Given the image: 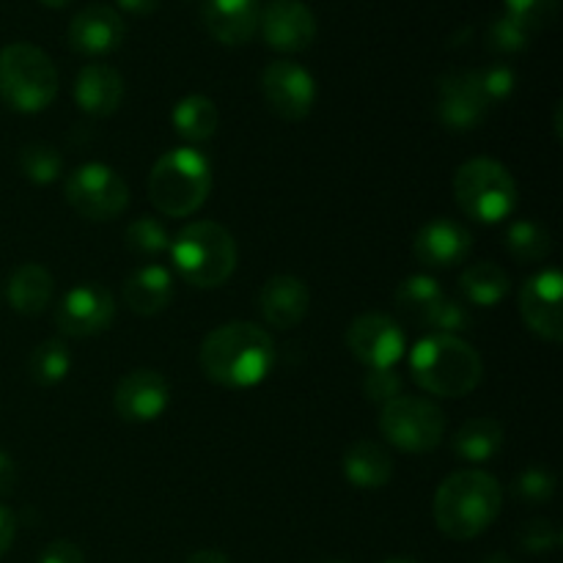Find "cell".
Listing matches in <instances>:
<instances>
[{"label":"cell","instance_id":"6da1fadb","mask_svg":"<svg viewBox=\"0 0 563 563\" xmlns=\"http://www.w3.org/2000/svg\"><path fill=\"white\" fill-rule=\"evenodd\" d=\"M198 361L203 374L223 388H256L275 366V341L253 322L220 324L203 339Z\"/></svg>","mask_w":563,"mask_h":563},{"label":"cell","instance_id":"7a4b0ae2","mask_svg":"<svg viewBox=\"0 0 563 563\" xmlns=\"http://www.w3.org/2000/svg\"><path fill=\"white\" fill-rule=\"evenodd\" d=\"M504 493L487 471L451 473L434 495V522L454 542L482 537L500 515Z\"/></svg>","mask_w":563,"mask_h":563},{"label":"cell","instance_id":"3957f363","mask_svg":"<svg viewBox=\"0 0 563 563\" xmlns=\"http://www.w3.org/2000/svg\"><path fill=\"white\" fill-rule=\"evenodd\" d=\"M410 377L427 394L460 399L478 388L484 377L482 355L460 335H429L410 352Z\"/></svg>","mask_w":563,"mask_h":563},{"label":"cell","instance_id":"277c9868","mask_svg":"<svg viewBox=\"0 0 563 563\" xmlns=\"http://www.w3.org/2000/svg\"><path fill=\"white\" fill-rule=\"evenodd\" d=\"M209 192H212V163L198 148H170L148 174V198L165 218H190L207 203Z\"/></svg>","mask_w":563,"mask_h":563},{"label":"cell","instance_id":"5b68a950","mask_svg":"<svg viewBox=\"0 0 563 563\" xmlns=\"http://www.w3.org/2000/svg\"><path fill=\"white\" fill-rule=\"evenodd\" d=\"M170 258L181 278L196 289H218L236 269V242L214 220L185 225L170 242Z\"/></svg>","mask_w":563,"mask_h":563},{"label":"cell","instance_id":"8992f818","mask_svg":"<svg viewBox=\"0 0 563 563\" xmlns=\"http://www.w3.org/2000/svg\"><path fill=\"white\" fill-rule=\"evenodd\" d=\"M0 97L16 113H42L58 97V69L42 47L27 42L0 49Z\"/></svg>","mask_w":563,"mask_h":563},{"label":"cell","instance_id":"52a82bcc","mask_svg":"<svg viewBox=\"0 0 563 563\" xmlns=\"http://www.w3.org/2000/svg\"><path fill=\"white\" fill-rule=\"evenodd\" d=\"M454 198L467 218L500 223L517 209V181L504 163L489 157L467 159L454 174Z\"/></svg>","mask_w":563,"mask_h":563},{"label":"cell","instance_id":"ba28073f","mask_svg":"<svg viewBox=\"0 0 563 563\" xmlns=\"http://www.w3.org/2000/svg\"><path fill=\"white\" fill-rule=\"evenodd\" d=\"M379 432L394 449L407 454H427L445 438V412L421 396H399L383 405Z\"/></svg>","mask_w":563,"mask_h":563},{"label":"cell","instance_id":"9c48e42d","mask_svg":"<svg viewBox=\"0 0 563 563\" xmlns=\"http://www.w3.org/2000/svg\"><path fill=\"white\" fill-rule=\"evenodd\" d=\"M66 201L86 220H113L130 203V187L110 165L86 163L66 179Z\"/></svg>","mask_w":563,"mask_h":563},{"label":"cell","instance_id":"30bf717a","mask_svg":"<svg viewBox=\"0 0 563 563\" xmlns=\"http://www.w3.org/2000/svg\"><path fill=\"white\" fill-rule=\"evenodd\" d=\"M262 93L267 108L284 121H302L317 104V82L306 66L295 60H273L262 71Z\"/></svg>","mask_w":563,"mask_h":563},{"label":"cell","instance_id":"8fae6325","mask_svg":"<svg viewBox=\"0 0 563 563\" xmlns=\"http://www.w3.org/2000/svg\"><path fill=\"white\" fill-rule=\"evenodd\" d=\"M493 104L482 93L473 69H456L440 77L438 82V102H434V113H438L440 124L451 132H471L484 124Z\"/></svg>","mask_w":563,"mask_h":563},{"label":"cell","instance_id":"7c38bea8","mask_svg":"<svg viewBox=\"0 0 563 563\" xmlns=\"http://www.w3.org/2000/svg\"><path fill=\"white\" fill-rule=\"evenodd\" d=\"M346 346L366 368H394L405 357V330L385 313H361L346 328Z\"/></svg>","mask_w":563,"mask_h":563},{"label":"cell","instance_id":"4fadbf2b","mask_svg":"<svg viewBox=\"0 0 563 563\" xmlns=\"http://www.w3.org/2000/svg\"><path fill=\"white\" fill-rule=\"evenodd\" d=\"M563 275L559 269H542L520 289V317L539 339L559 344L563 339Z\"/></svg>","mask_w":563,"mask_h":563},{"label":"cell","instance_id":"5bb4252c","mask_svg":"<svg viewBox=\"0 0 563 563\" xmlns=\"http://www.w3.org/2000/svg\"><path fill=\"white\" fill-rule=\"evenodd\" d=\"M115 319V300L104 286L82 284L66 291L55 308V324L69 339H91L104 333Z\"/></svg>","mask_w":563,"mask_h":563},{"label":"cell","instance_id":"9a60e30c","mask_svg":"<svg viewBox=\"0 0 563 563\" xmlns=\"http://www.w3.org/2000/svg\"><path fill=\"white\" fill-rule=\"evenodd\" d=\"M267 47L278 53H302L317 38V16L302 0H269L258 16Z\"/></svg>","mask_w":563,"mask_h":563},{"label":"cell","instance_id":"2e32d148","mask_svg":"<svg viewBox=\"0 0 563 563\" xmlns=\"http://www.w3.org/2000/svg\"><path fill=\"white\" fill-rule=\"evenodd\" d=\"M170 405V383L154 368H135L119 379L113 394V407L124 421L148 423L157 421Z\"/></svg>","mask_w":563,"mask_h":563},{"label":"cell","instance_id":"e0dca14e","mask_svg":"<svg viewBox=\"0 0 563 563\" xmlns=\"http://www.w3.org/2000/svg\"><path fill=\"white\" fill-rule=\"evenodd\" d=\"M124 16L102 3L86 5L69 22V47L86 58H102L124 44Z\"/></svg>","mask_w":563,"mask_h":563},{"label":"cell","instance_id":"ac0fdd59","mask_svg":"<svg viewBox=\"0 0 563 563\" xmlns=\"http://www.w3.org/2000/svg\"><path fill=\"white\" fill-rule=\"evenodd\" d=\"M473 234L451 218H434L412 240V256L429 269H449L471 256Z\"/></svg>","mask_w":563,"mask_h":563},{"label":"cell","instance_id":"d6986e66","mask_svg":"<svg viewBox=\"0 0 563 563\" xmlns=\"http://www.w3.org/2000/svg\"><path fill=\"white\" fill-rule=\"evenodd\" d=\"M308 308H311V291L306 280L295 275H273L258 291V311L269 328H297L306 319Z\"/></svg>","mask_w":563,"mask_h":563},{"label":"cell","instance_id":"ffe728a7","mask_svg":"<svg viewBox=\"0 0 563 563\" xmlns=\"http://www.w3.org/2000/svg\"><path fill=\"white\" fill-rule=\"evenodd\" d=\"M201 14L209 36L225 47H242L256 36L262 0H207Z\"/></svg>","mask_w":563,"mask_h":563},{"label":"cell","instance_id":"44dd1931","mask_svg":"<svg viewBox=\"0 0 563 563\" xmlns=\"http://www.w3.org/2000/svg\"><path fill=\"white\" fill-rule=\"evenodd\" d=\"M124 99V77L108 64H86L75 77V102L93 119H108Z\"/></svg>","mask_w":563,"mask_h":563},{"label":"cell","instance_id":"7402d4cb","mask_svg":"<svg viewBox=\"0 0 563 563\" xmlns=\"http://www.w3.org/2000/svg\"><path fill=\"white\" fill-rule=\"evenodd\" d=\"M174 300V275L159 264H146L124 280V306L137 317H157Z\"/></svg>","mask_w":563,"mask_h":563},{"label":"cell","instance_id":"603a6c76","mask_svg":"<svg viewBox=\"0 0 563 563\" xmlns=\"http://www.w3.org/2000/svg\"><path fill=\"white\" fill-rule=\"evenodd\" d=\"M53 291L55 284L49 269L36 262H27L11 273L9 286H5V300L22 317H38V313L47 311Z\"/></svg>","mask_w":563,"mask_h":563},{"label":"cell","instance_id":"cb8c5ba5","mask_svg":"<svg viewBox=\"0 0 563 563\" xmlns=\"http://www.w3.org/2000/svg\"><path fill=\"white\" fill-rule=\"evenodd\" d=\"M341 467H344V476L352 487L379 489L394 476V456L374 440H357L346 449Z\"/></svg>","mask_w":563,"mask_h":563},{"label":"cell","instance_id":"d4e9b609","mask_svg":"<svg viewBox=\"0 0 563 563\" xmlns=\"http://www.w3.org/2000/svg\"><path fill=\"white\" fill-rule=\"evenodd\" d=\"M500 449H504V427H500V421H495L489 416L465 421L456 429L454 440H451V451L462 462H471V465H484Z\"/></svg>","mask_w":563,"mask_h":563},{"label":"cell","instance_id":"484cf974","mask_svg":"<svg viewBox=\"0 0 563 563\" xmlns=\"http://www.w3.org/2000/svg\"><path fill=\"white\" fill-rule=\"evenodd\" d=\"M460 289L465 300L476 308H495L511 291V280L504 267L493 262H476L460 275Z\"/></svg>","mask_w":563,"mask_h":563},{"label":"cell","instance_id":"4316f807","mask_svg":"<svg viewBox=\"0 0 563 563\" xmlns=\"http://www.w3.org/2000/svg\"><path fill=\"white\" fill-rule=\"evenodd\" d=\"M218 108L212 99L203 93H190V97L179 99L170 113V124H174L176 135L185 137L187 143H203L218 132Z\"/></svg>","mask_w":563,"mask_h":563},{"label":"cell","instance_id":"83f0119b","mask_svg":"<svg viewBox=\"0 0 563 563\" xmlns=\"http://www.w3.org/2000/svg\"><path fill=\"white\" fill-rule=\"evenodd\" d=\"M445 291L440 289V284L429 275H410L399 284L396 289V306L405 313L407 319L418 324V328H427L429 317L438 308V302L443 300Z\"/></svg>","mask_w":563,"mask_h":563},{"label":"cell","instance_id":"f1b7e54d","mask_svg":"<svg viewBox=\"0 0 563 563\" xmlns=\"http://www.w3.org/2000/svg\"><path fill=\"white\" fill-rule=\"evenodd\" d=\"M27 372L31 379L42 388H53V385L64 383L71 372V352L64 341L47 339L31 352L27 357Z\"/></svg>","mask_w":563,"mask_h":563},{"label":"cell","instance_id":"f546056e","mask_svg":"<svg viewBox=\"0 0 563 563\" xmlns=\"http://www.w3.org/2000/svg\"><path fill=\"white\" fill-rule=\"evenodd\" d=\"M506 251L522 264H539L553 253V240L544 225L533 220H517L506 231Z\"/></svg>","mask_w":563,"mask_h":563},{"label":"cell","instance_id":"4dcf8cb0","mask_svg":"<svg viewBox=\"0 0 563 563\" xmlns=\"http://www.w3.org/2000/svg\"><path fill=\"white\" fill-rule=\"evenodd\" d=\"M124 242L132 253H137V256L157 258V256H163V253L170 251V242H174V236L168 234V229H165L163 220L137 218L126 225Z\"/></svg>","mask_w":563,"mask_h":563},{"label":"cell","instance_id":"1f68e13d","mask_svg":"<svg viewBox=\"0 0 563 563\" xmlns=\"http://www.w3.org/2000/svg\"><path fill=\"white\" fill-rule=\"evenodd\" d=\"M20 170L31 185H53L64 170L58 148L49 143H27L20 152Z\"/></svg>","mask_w":563,"mask_h":563},{"label":"cell","instance_id":"d6a6232c","mask_svg":"<svg viewBox=\"0 0 563 563\" xmlns=\"http://www.w3.org/2000/svg\"><path fill=\"white\" fill-rule=\"evenodd\" d=\"M555 489H559V478L553 471L542 465L526 467L522 473H517V478L511 482V495L517 500L528 506H542L550 504L555 498Z\"/></svg>","mask_w":563,"mask_h":563},{"label":"cell","instance_id":"836d02e7","mask_svg":"<svg viewBox=\"0 0 563 563\" xmlns=\"http://www.w3.org/2000/svg\"><path fill=\"white\" fill-rule=\"evenodd\" d=\"M504 14L515 20L522 31L537 36L539 31H548L559 16V0H504Z\"/></svg>","mask_w":563,"mask_h":563},{"label":"cell","instance_id":"e575fe53","mask_svg":"<svg viewBox=\"0 0 563 563\" xmlns=\"http://www.w3.org/2000/svg\"><path fill=\"white\" fill-rule=\"evenodd\" d=\"M531 33L522 31L515 20H509L506 14H500L498 20L489 22L487 27V47L493 53L500 55H517V53H526L528 44H531Z\"/></svg>","mask_w":563,"mask_h":563},{"label":"cell","instance_id":"d590c367","mask_svg":"<svg viewBox=\"0 0 563 563\" xmlns=\"http://www.w3.org/2000/svg\"><path fill=\"white\" fill-rule=\"evenodd\" d=\"M471 324H473V317L471 311H467L465 302L443 297V300L438 302V308L432 311V317H429L427 328L438 330L440 335H460V333H467Z\"/></svg>","mask_w":563,"mask_h":563},{"label":"cell","instance_id":"8d00e7d4","mask_svg":"<svg viewBox=\"0 0 563 563\" xmlns=\"http://www.w3.org/2000/svg\"><path fill=\"white\" fill-rule=\"evenodd\" d=\"M517 544L531 555L553 553L561 544V531L559 526L550 520H528L526 526L517 531Z\"/></svg>","mask_w":563,"mask_h":563},{"label":"cell","instance_id":"74e56055","mask_svg":"<svg viewBox=\"0 0 563 563\" xmlns=\"http://www.w3.org/2000/svg\"><path fill=\"white\" fill-rule=\"evenodd\" d=\"M476 71V80L482 93L487 97L489 104L495 102H504L515 93L517 88V75L511 66L506 64H493V66H484V69H473Z\"/></svg>","mask_w":563,"mask_h":563},{"label":"cell","instance_id":"f35d334b","mask_svg":"<svg viewBox=\"0 0 563 563\" xmlns=\"http://www.w3.org/2000/svg\"><path fill=\"white\" fill-rule=\"evenodd\" d=\"M401 374L396 368H368L363 377V396L374 405H388L401 396Z\"/></svg>","mask_w":563,"mask_h":563},{"label":"cell","instance_id":"ab89813d","mask_svg":"<svg viewBox=\"0 0 563 563\" xmlns=\"http://www.w3.org/2000/svg\"><path fill=\"white\" fill-rule=\"evenodd\" d=\"M38 563H86V555H82V550L75 542L58 539V542H49L42 550Z\"/></svg>","mask_w":563,"mask_h":563},{"label":"cell","instance_id":"60d3db41","mask_svg":"<svg viewBox=\"0 0 563 563\" xmlns=\"http://www.w3.org/2000/svg\"><path fill=\"white\" fill-rule=\"evenodd\" d=\"M14 537H16L14 515H11V511L5 509L3 504H0V559H3V555L11 550V544H14Z\"/></svg>","mask_w":563,"mask_h":563},{"label":"cell","instance_id":"b9f144b4","mask_svg":"<svg viewBox=\"0 0 563 563\" xmlns=\"http://www.w3.org/2000/svg\"><path fill=\"white\" fill-rule=\"evenodd\" d=\"M16 487V465L3 449H0V495H11Z\"/></svg>","mask_w":563,"mask_h":563},{"label":"cell","instance_id":"7bdbcfd3","mask_svg":"<svg viewBox=\"0 0 563 563\" xmlns=\"http://www.w3.org/2000/svg\"><path fill=\"white\" fill-rule=\"evenodd\" d=\"M115 3L132 16H152L159 9V0H115Z\"/></svg>","mask_w":563,"mask_h":563},{"label":"cell","instance_id":"ee69618b","mask_svg":"<svg viewBox=\"0 0 563 563\" xmlns=\"http://www.w3.org/2000/svg\"><path fill=\"white\" fill-rule=\"evenodd\" d=\"M185 563H231V559L225 553H220V550H198Z\"/></svg>","mask_w":563,"mask_h":563},{"label":"cell","instance_id":"f6af8a7d","mask_svg":"<svg viewBox=\"0 0 563 563\" xmlns=\"http://www.w3.org/2000/svg\"><path fill=\"white\" fill-rule=\"evenodd\" d=\"M38 3H44L47 9H64V5H69L71 0H38Z\"/></svg>","mask_w":563,"mask_h":563},{"label":"cell","instance_id":"bcb514c9","mask_svg":"<svg viewBox=\"0 0 563 563\" xmlns=\"http://www.w3.org/2000/svg\"><path fill=\"white\" fill-rule=\"evenodd\" d=\"M484 563H515V561H511L509 555H504V553H495V555H489V559Z\"/></svg>","mask_w":563,"mask_h":563},{"label":"cell","instance_id":"7dc6e473","mask_svg":"<svg viewBox=\"0 0 563 563\" xmlns=\"http://www.w3.org/2000/svg\"><path fill=\"white\" fill-rule=\"evenodd\" d=\"M383 563H418V561H412V559H388V561H383Z\"/></svg>","mask_w":563,"mask_h":563},{"label":"cell","instance_id":"c3c4849f","mask_svg":"<svg viewBox=\"0 0 563 563\" xmlns=\"http://www.w3.org/2000/svg\"><path fill=\"white\" fill-rule=\"evenodd\" d=\"M322 563H350V561H322Z\"/></svg>","mask_w":563,"mask_h":563}]
</instances>
